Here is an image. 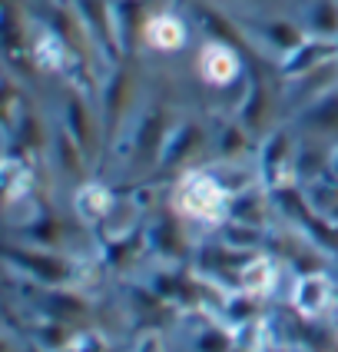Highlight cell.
<instances>
[{"label":"cell","mask_w":338,"mask_h":352,"mask_svg":"<svg viewBox=\"0 0 338 352\" xmlns=\"http://www.w3.org/2000/svg\"><path fill=\"white\" fill-rule=\"evenodd\" d=\"M143 40L146 47H153L159 54H179L189 40V30H186V20L173 14V10H162V14H153L143 23Z\"/></svg>","instance_id":"cell-4"},{"label":"cell","mask_w":338,"mask_h":352,"mask_svg":"<svg viewBox=\"0 0 338 352\" xmlns=\"http://www.w3.org/2000/svg\"><path fill=\"white\" fill-rule=\"evenodd\" d=\"M10 259H20L23 270H30V276H37L40 283H53V286H63L70 279V266L53 253H14L10 250Z\"/></svg>","instance_id":"cell-8"},{"label":"cell","mask_w":338,"mask_h":352,"mask_svg":"<svg viewBox=\"0 0 338 352\" xmlns=\"http://www.w3.org/2000/svg\"><path fill=\"white\" fill-rule=\"evenodd\" d=\"M136 352H162V342H159V336H156V333H146L143 339H139Z\"/></svg>","instance_id":"cell-11"},{"label":"cell","mask_w":338,"mask_h":352,"mask_svg":"<svg viewBox=\"0 0 338 352\" xmlns=\"http://www.w3.org/2000/svg\"><path fill=\"white\" fill-rule=\"evenodd\" d=\"M332 302V283L325 273H298L292 286V309L302 322H315Z\"/></svg>","instance_id":"cell-3"},{"label":"cell","mask_w":338,"mask_h":352,"mask_svg":"<svg viewBox=\"0 0 338 352\" xmlns=\"http://www.w3.org/2000/svg\"><path fill=\"white\" fill-rule=\"evenodd\" d=\"M272 286H276V263L269 256H249L236 276V289L262 299Z\"/></svg>","instance_id":"cell-6"},{"label":"cell","mask_w":338,"mask_h":352,"mask_svg":"<svg viewBox=\"0 0 338 352\" xmlns=\"http://www.w3.org/2000/svg\"><path fill=\"white\" fill-rule=\"evenodd\" d=\"M196 74L209 87H232L239 77H242V60L236 57V50L229 43H219V40H209L196 57Z\"/></svg>","instance_id":"cell-2"},{"label":"cell","mask_w":338,"mask_h":352,"mask_svg":"<svg viewBox=\"0 0 338 352\" xmlns=\"http://www.w3.org/2000/svg\"><path fill=\"white\" fill-rule=\"evenodd\" d=\"M67 107H70V137L77 140L80 146H93L97 143V133H93V120L86 117V103L70 94L67 97Z\"/></svg>","instance_id":"cell-9"},{"label":"cell","mask_w":338,"mask_h":352,"mask_svg":"<svg viewBox=\"0 0 338 352\" xmlns=\"http://www.w3.org/2000/svg\"><path fill=\"white\" fill-rule=\"evenodd\" d=\"M232 203L236 193L229 190V183H222L213 170L193 166L186 170L182 179L173 190L169 210L182 219V223H202V226H226L232 216Z\"/></svg>","instance_id":"cell-1"},{"label":"cell","mask_w":338,"mask_h":352,"mask_svg":"<svg viewBox=\"0 0 338 352\" xmlns=\"http://www.w3.org/2000/svg\"><path fill=\"white\" fill-rule=\"evenodd\" d=\"M73 210L83 223H103L110 219L113 210H117V199H113V190L106 183H80L77 193H73Z\"/></svg>","instance_id":"cell-5"},{"label":"cell","mask_w":338,"mask_h":352,"mask_svg":"<svg viewBox=\"0 0 338 352\" xmlns=\"http://www.w3.org/2000/svg\"><path fill=\"white\" fill-rule=\"evenodd\" d=\"M30 186H34V170L27 157H10L3 160V203L14 206V203H27L30 196Z\"/></svg>","instance_id":"cell-7"},{"label":"cell","mask_w":338,"mask_h":352,"mask_svg":"<svg viewBox=\"0 0 338 352\" xmlns=\"http://www.w3.org/2000/svg\"><path fill=\"white\" fill-rule=\"evenodd\" d=\"M232 346H236V339H232V333H226L222 326H206L196 336V342H193L196 352H232Z\"/></svg>","instance_id":"cell-10"}]
</instances>
